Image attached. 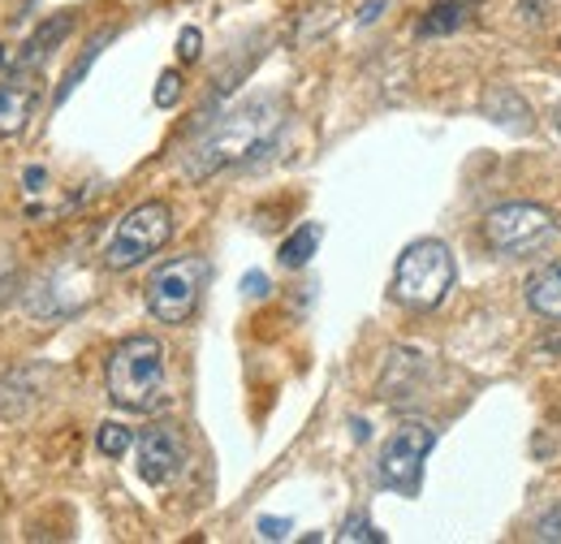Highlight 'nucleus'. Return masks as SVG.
<instances>
[{"instance_id":"nucleus-1","label":"nucleus","mask_w":561,"mask_h":544,"mask_svg":"<svg viewBox=\"0 0 561 544\" xmlns=\"http://www.w3.org/2000/svg\"><path fill=\"white\" fill-rule=\"evenodd\" d=\"M280 122H285V104L277 95H255L238 109H229L220 122H211L204 138L186 151V178L191 182H208L216 173L233 169V165H247L255 156H264L280 135Z\"/></svg>"},{"instance_id":"nucleus-2","label":"nucleus","mask_w":561,"mask_h":544,"mask_svg":"<svg viewBox=\"0 0 561 544\" xmlns=\"http://www.w3.org/2000/svg\"><path fill=\"white\" fill-rule=\"evenodd\" d=\"M108 381V398L122 410H156L164 403V345L151 333L126 338L104 367Z\"/></svg>"},{"instance_id":"nucleus-3","label":"nucleus","mask_w":561,"mask_h":544,"mask_svg":"<svg viewBox=\"0 0 561 544\" xmlns=\"http://www.w3.org/2000/svg\"><path fill=\"white\" fill-rule=\"evenodd\" d=\"M454 276H458L454 251L440 238H420L393 264V298L411 311H432L449 298Z\"/></svg>"},{"instance_id":"nucleus-4","label":"nucleus","mask_w":561,"mask_h":544,"mask_svg":"<svg viewBox=\"0 0 561 544\" xmlns=\"http://www.w3.org/2000/svg\"><path fill=\"white\" fill-rule=\"evenodd\" d=\"M484 247L505 260H531L558 242V216L540 204H501L480 225Z\"/></svg>"},{"instance_id":"nucleus-5","label":"nucleus","mask_w":561,"mask_h":544,"mask_svg":"<svg viewBox=\"0 0 561 544\" xmlns=\"http://www.w3.org/2000/svg\"><path fill=\"white\" fill-rule=\"evenodd\" d=\"M204 285H208V260L204 256H182V260H169L151 272L147 281V311L151 320L160 325H186L204 298Z\"/></svg>"},{"instance_id":"nucleus-6","label":"nucleus","mask_w":561,"mask_h":544,"mask_svg":"<svg viewBox=\"0 0 561 544\" xmlns=\"http://www.w3.org/2000/svg\"><path fill=\"white\" fill-rule=\"evenodd\" d=\"M169 238H173V212H169V204L151 200V204L130 207L117 220V229H113V238L104 247V264L117 272L139 269L156 251H164Z\"/></svg>"},{"instance_id":"nucleus-7","label":"nucleus","mask_w":561,"mask_h":544,"mask_svg":"<svg viewBox=\"0 0 561 544\" xmlns=\"http://www.w3.org/2000/svg\"><path fill=\"white\" fill-rule=\"evenodd\" d=\"M436 445V432L432 423L423 419H407L389 432V441L380 445V458H376V472H380V484L398 488V492H415L423 476V458L432 454Z\"/></svg>"},{"instance_id":"nucleus-8","label":"nucleus","mask_w":561,"mask_h":544,"mask_svg":"<svg viewBox=\"0 0 561 544\" xmlns=\"http://www.w3.org/2000/svg\"><path fill=\"white\" fill-rule=\"evenodd\" d=\"M135 445H139V476L151 488H164L169 479L182 472V463H186V441H182V432L173 423L147 428Z\"/></svg>"},{"instance_id":"nucleus-9","label":"nucleus","mask_w":561,"mask_h":544,"mask_svg":"<svg viewBox=\"0 0 561 544\" xmlns=\"http://www.w3.org/2000/svg\"><path fill=\"white\" fill-rule=\"evenodd\" d=\"M39 376H44V367H13V372L0 381V419L18 423V419L31 415V407L39 403V389H35Z\"/></svg>"},{"instance_id":"nucleus-10","label":"nucleus","mask_w":561,"mask_h":544,"mask_svg":"<svg viewBox=\"0 0 561 544\" xmlns=\"http://www.w3.org/2000/svg\"><path fill=\"white\" fill-rule=\"evenodd\" d=\"M523 294H527V307H531L540 320L561 325V260L531 272L527 285H523Z\"/></svg>"},{"instance_id":"nucleus-11","label":"nucleus","mask_w":561,"mask_h":544,"mask_svg":"<svg viewBox=\"0 0 561 544\" xmlns=\"http://www.w3.org/2000/svg\"><path fill=\"white\" fill-rule=\"evenodd\" d=\"M480 4H484V0H432L427 13L420 18V35L423 39H436V35H454V31H462V26L476 18Z\"/></svg>"},{"instance_id":"nucleus-12","label":"nucleus","mask_w":561,"mask_h":544,"mask_svg":"<svg viewBox=\"0 0 561 544\" xmlns=\"http://www.w3.org/2000/svg\"><path fill=\"white\" fill-rule=\"evenodd\" d=\"M484 117H492L496 126H505V131H531V109H527V100L514 91V87H489V95H484Z\"/></svg>"},{"instance_id":"nucleus-13","label":"nucleus","mask_w":561,"mask_h":544,"mask_svg":"<svg viewBox=\"0 0 561 544\" xmlns=\"http://www.w3.org/2000/svg\"><path fill=\"white\" fill-rule=\"evenodd\" d=\"M420 376H423V354L415 350H398L389 354V367H385V381H380V398H411L420 389Z\"/></svg>"},{"instance_id":"nucleus-14","label":"nucleus","mask_w":561,"mask_h":544,"mask_svg":"<svg viewBox=\"0 0 561 544\" xmlns=\"http://www.w3.org/2000/svg\"><path fill=\"white\" fill-rule=\"evenodd\" d=\"M35 109V87L31 82H4L0 87V143L22 135V126L31 122Z\"/></svg>"},{"instance_id":"nucleus-15","label":"nucleus","mask_w":561,"mask_h":544,"mask_svg":"<svg viewBox=\"0 0 561 544\" xmlns=\"http://www.w3.org/2000/svg\"><path fill=\"white\" fill-rule=\"evenodd\" d=\"M70 31H73L70 13H57L53 22H44V26H39V31L26 39V48H22V53H13V69H31L39 57H44V53H53V48H57V44H61Z\"/></svg>"},{"instance_id":"nucleus-16","label":"nucleus","mask_w":561,"mask_h":544,"mask_svg":"<svg viewBox=\"0 0 561 544\" xmlns=\"http://www.w3.org/2000/svg\"><path fill=\"white\" fill-rule=\"evenodd\" d=\"M316 247H320V225L307 220V225H298V229L280 242V264H285V269H302V264L316 256Z\"/></svg>"},{"instance_id":"nucleus-17","label":"nucleus","mask_w":561,"mask_h":544,"mask_svg":"<svg viewBox=\"0 0 561 544\" xmlns=\"http://www.w3.org/2000/svg\"><path fill=\"white\" fill-rule=\"evenodd\" d=\"M95 445H100V454H104V458H122V454L135 445V432H130L126 423H100Z\"/></svg>"},{"instance_id":"nucleus-18","label":"nucleus","mask_w":561,"mask_h":544,"mask_svg":"<svg viewBox=\"0 0 561 544\" xmlns=\"http://www.w3.org/2000/svg\"><path fill=\"white\" fill-rule=\"evenodd\" d=\"M337 541H342V544H354V541L380 544V541H385V536L376 532V523H371V519H363V514H351V519L342 523V532H337Z\"/></svg>"},{"instance_id":"nucleus-19","label":"nucleus","mask_w":561,"mask_h":544,"mask_svg":"<svg viewBox=\"0 0 561 544\" xmlns=\"http://www.w3.org/2000/svg\"><path fill=\"white\" fill-rule=\"evenodd\" d=\"M160 109H173L178 100H182V73L178 69H164L160 73V82H156V95H151Z\"/></svg>"},{"instance_id":"nucleus-20","label":"nucleus","mask_w":561,"mask_h":544,"mask_svg":"<svg viewBox=\"0 0 561 544\" xmlns=\"http://www.w3.org/2000/svg\"><path fill=\"white\" fill-rule=\"evenodd\" d=\"M104 39H108V35H100V39H95V44L87 48V57H82V61H73V69L66 73V82H61V91H57V100H70V91L78 87V78H82V73L91 69V61L100 57V44H104Z\"/></svg>"},{"instance_id":"nucleus-21","label":"nucleus","mask_w":561,"mask_h":544,"mask_svg":"<svg viewBox=\"0 0 561 544\" xmlns=\"http://www.w3.org/2000/svg\"><path fill=\"white\" fill-rule=\"evenodd\" d=\"M199 53H204V35H199V26H186L178 35V57L191 66V61H199Z\"/></svg>"},{"instance_id":"nucleus-22","label":"nucleus","mask_w":561,"mask_h":544,"mask_svg":"<svg viewBox=\"0 0 561 544\" xmlns=\"http://www.w3.org/2000/svg\"><path fill=\"white\" fill-rule=\"evenodd\" d=\"M536 536H540V541H549V544H561V501L553 506V510H545V514H540Z\"/></svg>"},{"instance_id":"nucleus-23","label":"nucleus","mask_w":561,"mask_h":544,"mask_svg":"<svg viewBox=\"0 0 561 544\" xmlns=\"http://www.w3.org/2000/svg\"><path fill=\"white\" fill-rule=\"evenodd\" d=\"M294 528H289V519H260V536L264 541H285Z\"/></svg>"},{"instance_id":"nucleus-24","label":"nucleus","mask_w":561,"mask_h":544,"mask_svg":"<svg viewBox=\"0 0 561 544\" xmlns=\"http://www.w3.org/2000/svg\"><path fill=\"white\" fill-rule=\"evenodd\" d=\"M242 290H247L251 298H264L273 285H268V276H264V272H247V276H242Z\"/></svg>"},{"instance_id":"nucleus-25","label":"nucleus","mask_w":561,"mask_h":544,"mask_svg":"<svg viewBox=\"0 0 561 544\" xmlns=\"http://www.w3.org/2000/svg\"><path fill=\"white\" fill-rule=\"evenodd\" d=\"M44 182H48V173L35 165V169H26V191H44Z\"/></svg>"},{"instance_id":"nucleus-26","label":"nucleus","mask_w":561,"mask_h":544,"mask_svg":"<svg viewBox=\"0 0 561 544\" xmlns=\"http://www.w3.org/2000/svg\"><path fill=\"white\" fill-rule=\"evenodd\" d=\"M553 131H558V138H561V109H553Z\"/></svg>"},{"instance_id":"nucleus-27","label":"nucleus","mask_w":561,"mask_h":544,"mask_svg":"<svg viewBox=\"0 0 561 544\" xmlns=\"http://www.w3.org/2000/svg\"><path fill=\"white\" fill-rule=\"evenodd\" d=\"M0 61H4V44H0Z\"/></svg>"}]
</instances>
